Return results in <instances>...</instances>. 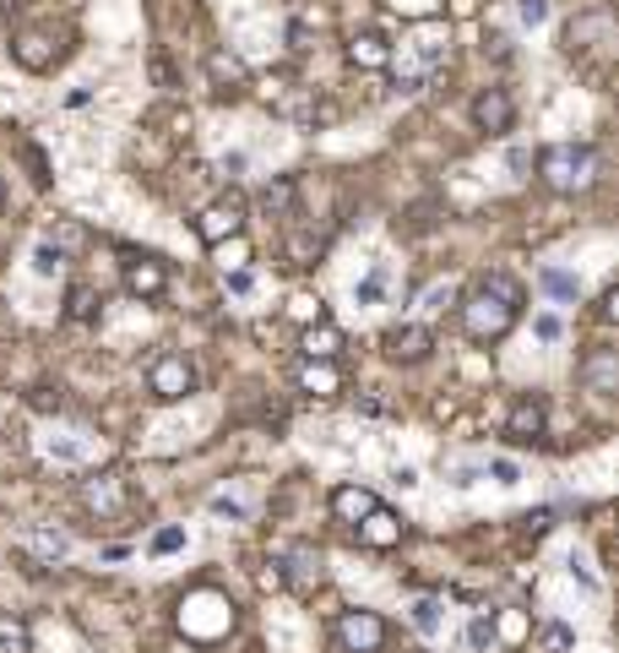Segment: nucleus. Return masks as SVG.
<instances>
[{"label": "nucleus", "instance_id": "obj_1", "mask_svg": "<svg viewBox=\"0 0 619 653\" xmlns=\"http://www.w3.org/2000/svg\"><path fill=\"white\" fill-rule=\"evenodd\" d=\"M522 305H527V289H522L511 272H490V278H479L468 294H457L462 332H468L473 343H500L511 326L522 322Z\"/></svg>", "mask_w": 619, "mask_h": 653}, {"label": "nucleus", "instance_id": "obj_2", "mask_svg": "<svg viewBox=\"0 0 619 653\" xmlns=\"http://www.w3.org/2000/svg\"><path fill=\"white\" fill-rule=\"evenodd\" d=\"M538 180L559 196H576V191H592L598 180V153L587 142H549L538 153Z\"/></svg>", "mask_w": 619, "mask_h": 653}, {"label": "nucleus", "instance_id": "obj_3", "mask_svg": "<svg viewBox=\"0 0 619 653\" xmlns=\"http://www.w3.org/2000/svg\"><path fill=\"white\" fill-rule=\"evenodd\" d=\"M332 638H337L343 653H380L386 638H391V626H386V615H375V610H343L337 626H332Z\"/></svg>", "mask_w": 619, "mask_h": 653}, {"label": "nucleus", "instance_id": "obj_4", "mask_svg": "<svg viewBox=\"0 0 619 653\" xmlns=\"http://www.w3.org/2000/svg\"><path fill=\"white\" fill-rule=\"evenodd\" d=\"M147 387L158 403H180L196 392V365H190L186 354H175V349H164L153 365H147Z\"/></svg>", "mask_w": 619, "mask_h": 653}, {"label": "nucleus", "instance_id": "obj_5", "mask_svg": "<svg viewBox=\"0 0 619 653\" xmlns=\"http://www.w3.org/2000/svg\"><path fill=\"white\" fill-rule=\"evenodd\" d=\"M196 235H201V246H229V240H240L245 235V201L240 196H218L201 218H196Z\"/></svg>", "mask_w": 619, "mask_h": 653}, {"label": "nucleus", "instance_id": "obj_6", "mask_svg": "<svg viewBox=\"0 0 619 653\" xmlns=\"http://www.w3.org/2000/svg\"><path fill=\"white\" fill-rule=\"evenodd\" d=\"M380 354H386L391 365H424L434 354V332L424 322L386 326V332H380Z\"/></svg>", "mask_w": 619, "mask_h": 653}, {"label": "nucleus", "instance_id": "obj_7", "mask_svg": "<svg viewBox=\"0 0 619 653\" xmlns=\"http://www.w3.org/2000/svg\"><path fill=\"white\" fill-rule=\"evenodd\" d=\"M321 578H326V556H321L315 545H288V550L277 556V583H288L294 593H310Z\"/></svg>", "mask_w": 619, "mask_h": 653}, {"label": "nucleus", "instance_id": "obj_8", "mask_svg": "<svg viewBox=\"0 0 619 653\" xmlns=\"http://www.w3.org/2000/svg\"><path fill=\"white\" fill-rule=\"evenodd\" d=\"M120 283L125 294H136V300H158L164 289H169V267H164V257H130L120 261Z\"/></svg>", "mask_w": 619, "mask_h": 653}, {"label": "nucleus", "instance_id": "obj_9", "mask_svg": "<svg viewBox=\"0 0 619 653\" xmlns=\"http://www.w3.org/2000/svg\"><path fill=\"white\" fill-rule=\"evenodd\" d=\"M473 126L490 131V136H505V131L516 126V99H511L505 87H484V93L473 99Z\"/></svg>", "mask_w": 619, "mask_h": 653}, {"label": "nucleus", "instance_id": "obj_10", "mask_svg": "<svg viewBox=\"0 0 619 653\" xmlns=\"http://www.w3.org/2000/svg\"><path fill=\"white\" fill-rule=\"evenodd\" d=\"M544 431H549V408H544V397H516L511 414H505V436H511V442H538Z\"/></svg>", "mask_w": 619, "mask_h": 653}, {"label": "nucleus", "instance_id": "obj_11", "mask_svg": "<svg viewBox=\"0 0 619 653\" xmlns=\"http://www.w3.org/2000/svg\"><path fill=\"white\" fill-rule=\"evenodd\" d=\"M359 528V545H370V550H397L402 545V518L391 512V507H375L365 522H354Z\"/></svg>", "mask_w": 619, "mask_h": 653}, {"label": "nucleus", "instance_id": "obj_12", "mask_svg": "<svg viewBox=\"0 0 619 653\" xmlns=\"http://www.w3.org/2000/svg\"><path fill=\"white\" fill-rule=\"evenodd\" d=\"M581 382H587V392L609 397V392L619 387V349H592V354L581 360Z\"/></svg>", "mask_w": 619, "mask_h": 653}, {"label": "nucleus", "instance_id": "obj_13", "mask_svg": "<svg viewBox=\"0 0 619 653\" xmlns=\"http://www.w3.org/2000/svg\"><path fill=\"white\" fill-rule=\"evenodd\" d=\"M375 507H380V501H375V490H365V485H337V490H332V518L348 522V528L365 522Z\"/></svg>", "mask_w": 619, "mask_h": 653}, {"label": "nucleus", "instance_id": "obj_14", "mask_svg": "<svg viewBox=\"0 0 619 653\" xmlns=\"http://www.w3.org/2000/svg\"><path fill=\"white\" fill-rule=\"evenodd\" d=\"M445 55H451V33H445L440 22H430V28H419V33H413V61H419V76H430Z\"/></svg>", "mask_w": 619, "mask_h": 653}, {"label": "nucleus", "instance_id": "obj_15", "mask_svg": "<svg viewBox=\"0 0 619 653\" xmlns=\"http://www.w3.org/2000/svg\"><path fill=\"white\" fill-rule=\"evenodd\" d=\"M300 349H305V360H321V365H332L337 354H343V326L332 322H315L300 332Z\"/></svg>", "mask_w": 619, "mask_h": 653}, {"label": "nucleus", "instance_id": "obj_16", "mask_svg": "<svg viewBox=\"0 0 619 653\" xmlns=\"http://www.w3.org/2000/svg\"><path fill=\"white\" fill-rule=\"evenodd\" d=\"M82 501H87L93 512H120V501H125V479H120V474H98V479H87Z\"/></svg>", "mask_w": 619, "mask_h": 653}, {"label": "nucleus", "instance_id": "obj_17", "mask_svg": "<svg viewBox=\"0 0 619 653\" xmlns=\"http://www.w3.org/2000/svg\"><path fill=\"white\" fill-rule=\"evenodd\" d=\"M348 61L365 65V71H386V65L397 61V55H391V44H386L380 33H359V39L348 44Z\"/></svg>", "mask_w": 619, "mask_h": 653}, {"label": "nucleus", "instance_id": "obj_18", "mask_svg": "<svg viewBox=\"0 0 619 653\" xmlns=\"http://www.w3.org/2000/svg\"><path fill=\"white\" fill-rule=\"evenodd\" d=\"M538 289H544L549 300H559V305H576V300H581V278L565 272V267H555V261L538 272Z\"/></svg>", "mask_w": 619, "mask_h": 653}, {"label": "nucleus", "instance_id": "obj_19", "mask_svg": "<svg viewBox=\"0 0 619 653\" xmlns=\"http://www.w3.org/2000/svg\"><path fill=\"white\" fill-rule=\"evenodd\" d=\"M386 294H391V261H375L354 283V305H386Z\"/></svg>", "mask_w": 619, "mask_h": 653}, {"label": "nucleus", "instance_id": "obj_20", "mask_svg": "<svg viewBox=\"0 0 619 653\" xmlns=\"http://www.w3.org/2000/svg\"><path fill=\"white\" fill-rule=\"evenodd\" d=\"M0 653H33V632L17 610H0Z\"/></svg>", "mask_w": 619, "mask_h": 653}, {"label": "nucleus", "instance_id": "obj_21", "mask_svg": "<svg viewBox=\"0 0 619 653\" xmlns=\"http://www.w3.org/2000/svg\"><path fill=\"white\" fill-rule=\"evenodd\" d=\"M408 621H413L419 638H440V626H445V604H440V599H413V604H408Z\"/></svg>", "mask_w": 619, "mask_h": 653}, {"label": "nucleus", "instance_id": "obj_22", "mask_svg": "<svg viewBox=\"0 0 619 653\" xmlns=\"http://www.w3.org/2000/svg\"><path fill=\"white\" fill-rule=\"evenodd\" d=\"M495 643H500L495 615H490V610H473V615H468V649H473V653H490Z\"/></svg>", "mask_w": 619, "mask_h": 653}, {"label": "nucleus", "instance_id": "obj_23", "mask_svg": "<svg viewBox=\"0 0 619 653\" xmlns=\"http://www.w3.org/2000/svg\"><path fill=\"white\" fill-rule=\"evenodd\" d=\"M28 539H33V550L50 556V561H65V556H71V533H61V528H33Z\"/></svg>", "mask_w": 619, "mask_h": 653}, {"label": "nucleus", "instance_id": "obj_24", "mask_svg": "<svg viewBox=\"0 0 619 653\" xmlns=\"http://www.w3.org/2000/svg\"><path fill=\"white\" fill-rule=\"evenodd\" d=\"M445 305H457V283H451V278H445V283H430V289H424L419 311H424V317H445Z\"/></svg>", "mask_w": 619, "mask_h": 653}, {"label": "nucleus", "instance_id": "obj_25", "mask_svg": "<svg viewBox=\"0 0 619 653\" xmlns=\"http://www.w3.org/2000/svg\"><path fill=\"white\" fill-rule=\"evenodd\" d=\"M33 272H39V278H61L65 272V257L50 240H33Z\"/></svg>", "mask_w": 619, "mask_h": 653}, {"label": "nucleus", "instance_id": "obj_26", "mask_svg": "<svg viewBox=\"0 0 619 653\" xmlns=\"http://www.w3.org/2000/svg\"><path fill=\"white\" fill-rule=\"evenodd\" d=\"M300 387H305V392H337V371H332V365H321V360H310L305 371H300Z\"/></svg>", "mask_w": 619, "mask_h": 653}, {"label": "nucleus", "instance_id": "obj_27", "mask_svg": "<svg viewBox=\"0 0 619 653\" xmlns=\"http://www.w3.org/2000/svg\"><path fill=\"white\" fill-rule=\"evenodd\" d=\"M147 550H153V556H175V550H186V528H180V522H164V528L153 533Z\"/></svg>", "mask_w": 619, "mask_h": 653}, {"label": "nucleus", "instance_id": "obj_28", "mask_svg": "<svg viewBox=\"0 0 619 653\" xmlns=\"http://www.w3.org/2000/svg\"><path fill=\"white\" fill-rule=\"evenodd\" d=\"M44 240H50V246H55V251H82V246H87V235H82V224H55V229H50V235H44Z\"/></svg>", "mask_w": 619, "mask_h": 653}, {"label": "nucleus", "instance_id": "obj_29", "mask_svg": "<svg viewBox=\"0 0 619 653\" xmlns=\"http://www.w3.org/2000/svg\"><path fill=\"white\" fill-rule=\"evenodd\" d=\"M288 317H300L305 326L326 322V311H321V294H294V300H288Z\"/></svg>", "mask_w": 619, "mask_h": 653}, {"label": "nucleus", "instance_id": "obj_30", "mask_svg": "<svg viewBox=\"0 0 619 653\" xmlns=\"http://www.w3.org/2000/svg\"><path fill=\"white\" fill-rule=\"evenodd\" d=\"M44 453L50 457H61V463H87V453H93V442H44Z\"/></svg>", "mask_w": 619, "mask_h": 653}, {"label": "nucleus", "instance_id": "obj_31", "mask_svg": "<svg viewBox=\"0 0 619 653\" xmlns=\"http://www.w3.org/2000/svg\"><path fill=\"white\" fill-rule=\"evenodd\" d=\"M93 317H98L93 289H87V283H76V289H71V322H93Z\"/></svg>", "mask_w": 619, "mask_h": 653}, {"label": "nucleus", "instance_id": "obj_32", "mask_svg": "<svg viewBox=\"0 0 619 653\" xmlns=\"http://www.w3.org/2000/svg\"><path fill=\"white\" fill-rule=\"evenodd\" d=\"M516 17H522V28H544L549 22V0H516Z\"/></svg>", "mask_w": 619, "mask_h": 653}, {"label": "nucleus", "instance_id": "obj_33", "mask_svg": "<svg viewBox=\"0 0 619 653\" xmlns=\"http://www.w3.org/2000/svg\"><path fill=\"white\" fill-rule=\"evenodd\" d=\"M484 474H495L500 485H516V479H522V468H516L511 457H490V463H484Z\"/></svg>", "mask_w": 619, "mask_h": 653}, {"label": "nucleus", "instance_id": "obj_34", "mask_svg": "<svg viewBox=\"0 0 619 653\" xmlns=\"http://www.w3.org/2000/svg\"><path fill=\"white\" fill-rule=\"evenodd\" d=\"M533 332H538L544 343H559V338H565V326H559V317H533Z\"/></svg>", "mask_w": 619, "mask_h": 653}, {"label": "nucleus", "instance_id": "obj_35", "mask_svg": "<svg viewBox=\"0 0 619 653\" xmlns=\"http://www.w3.org/2000/svg\"><path fill=\"white\" fill-rule=\"evenodd\" d=\"M223 283H229V294H250V289H255V272H250V267H234Z\"/></svg>", "mask_w": 619, "mask_h": 653}, {"label": "nucleus", "instance_id": "obj_36", "mask_svg": "<svg viewBox=\"0 0 619 653\" xmlns=\"http://www.w3.org/2000/svg\"><path fill=\"white\" fill-rule=\"evenodd\" d=\"M212 512H218V518H245V501H234V496H212Z\"/></svg>", "mask_w": 619, "mask_h": 653}, {"label": "nucleus", "instance_id": "obj_37", "mask_svg": "<svg viewBox=\"0 0 619 653\" xmlns=\"http://www.w3.org/2000/svg\"><path fill=\"white\" fill-rule=\"evenodd\" d=\"M484 50H495L500 61H511V39H505L500 28H490V44H484Z\"/></svg>", "mask_w": 619, "mask_h": 653}, {"label": "nucleus", "instance_id": "obj_38", "mask_svg": "<svg viewBox=\"0 0 619 653\" xmlns=\"http://www.w3.org/2000/svg\"><path fill=\"white\" fill-rule=\"evenodd\" d=\"M391 479H397V485H402V490H413V485H419V468H397V474H391Z\"/></svg>", "mask_w": 619, "mask_h": 653}, {"label": "nucleus", "instance_id": "obj_39", "mask_svg": "<svg viewBox=\"0 0 619 653\" xmlns=\"http://www.w3.org/2000/svg\"><path fill=\"white\" fill-rule=\"evenodd\" d=\"M0 201H6V186H0Z\"/></svg>", "mask_w": 619, "mask_h": 653}]
</instances>
